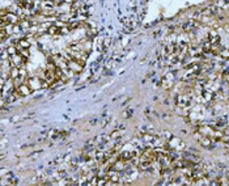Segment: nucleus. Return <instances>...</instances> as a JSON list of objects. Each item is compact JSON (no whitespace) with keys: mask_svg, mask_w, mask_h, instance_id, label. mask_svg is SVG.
<instances>
[{"mask_svg":"<svg viewBox=\"0 0 229 186\" xmlns=\"http://www.w3.org/2000/svg\"><path fill=\"white\" fill-rule=\"evenodd\" d=\"M16 91L19 92V94H20V96H28V94H29V93L31 92V89H30L29 87H28V85H25V84H21L20 87L16 89Z\"/></svg>","mask_w":229,"mask_h":186,"instance_id":"f257e3e1","label":"nucleus"},{"mask_svg":"<svg viewBox=\"0 0 229 186\" xmlns=\"http://www.w3.org/2000/svg\"><path fill=\"white\" fill-rule=\"evenodd\" d=\"M29 47H30V42H29V39H28V38L20 39L19 44H17V46H16L17 50H19V49H29Z\"/></svg>","mask_w":229,"mask_h":186,"instance_id":"f03ea898","label":"nucleus"},{"mask_svg":"<svg viewBox=\"0 0 229 186\" xmlns=\"http://www.w3.org/2000/svg\"><path fill=\"white\" fill-rule=\"evenodd\" d=\"M5 51H7V52H8V55H9V58H12V56H13V55H16V54H17V49L15 47V46H9V47H8V49H7V50H5Z\"/></svg>","mask_w":229,"mask_h":186,"instance_id":"7ed1b4c3","label":"nucleus"}]
</instances>
